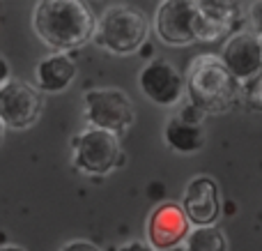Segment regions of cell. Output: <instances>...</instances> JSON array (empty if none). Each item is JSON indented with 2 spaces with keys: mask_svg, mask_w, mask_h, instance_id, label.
<instances>
[{
  "mask_svg": "<svg viewBox=\"0 0 262 251\" xmlns=\"http://www.w3.org/2000/svg\"><path fill=\"white\" fill-rule=\"evenodd\" d=\"M95 28V12L81 0H39L32 9L35 35L58 53L81 49L92 41Z\"/></svg>",
  "mask_w": 262,
  "mask_h": 251,
  "instance_id": "6da1fadb",
  "label": "cell"
},
{
  "mask_svg": "<svg viewBox=\"0 0 262 251\" xmlns=\"http://www.w3.org/2000/svg\"><path fill=\"white\" fill-rule=\"evenodd\" d=\"M184 86L189 104H193L205 115H219L230 111L239 95V81L214 53H200L191 60L186 67Z\"/></svg>",
  "mask_w": 262,
  "mask_h": 251,
  "instance_id": "7a4b0ae2",
  "label": "cell"
},
{
  "mask_svg": "<svg viewBox=\"0 0 262 251\" xmlns=\"http://www.w3.org/2000/svg\"><path fill=\"white\" fill-rule=\"evenodd\" d=\"M147 35L149 21L140 9L131 5H113L97 18L92 41L111 55H131L145 44Z\"/></svg>",
  "mask_w": 262,
  "mask_h": 251,
  "instance_id": "3957f363",
  "label": "cell"
},
{
  "mask_svg": "<svg viewBox=\"0 0 262 251\" xmlns=\"http://www.w3.org/2000/svg\"><path fill=\"white\" fill-rule=\"evenodd\" d=\"M83 115L92 129L108 134H124L134 124V101L120 88H92L83 95Z\"/></svg>",
  "mask_w": 262,
  "mask_h": 251,
  "instance_id": "277c9868",
  "label": "cell"
},
{
  "mask_svg": "<svg viewBox=\"0 0 262 251\" xmlns=\"http://www.w3.org/2000/svg\"><path fill=\"white\" fill-rule=\"evenodd\" d=\"M72 164L85 175H108L122 164L120 136L101 129H83L72 141Z\"/></svg>",
  "mask_w": 262,
  "mask_h": 251,
  "instance_id": "5b68a950",
  "label": "cell"
},
{
  "mask_svg": "<svg viewBox=\"0 0 262 251\" xmlns=\"http://www.w3.org/2000/svg\"><path fill=\"white\" fill-rule=\"evenodd\" d=\"M41 92L32 83L12 78L0 88V122L5 124V129L23 132L35 127V122L41 118Z\"/></svg>",
  "mask_w": 262,
  "mask_h": 251,
  "instance_id": "8992f818",
  "label": "cell"
},
{
  "mask_svg": "<svg viewBox=\"0 0 262 251\" xmlns=\"http://www.w3.org/2000/svg\"><path fill=\"white\" fill-rule=\"evenodd\" d=\"M138 88L145 95V99H149L154 106H161V109H172L186 95L184 76L177 72L175 65L163 58L149 60L140 69Z\"/></svg>",
  "mask_w": 262,
  "mask_h": 251,
  "instance_id": "52a82bcc",
  "label": "cell"
},
{
  "mask_svg": "<svg viewBox=\"0 0 262 251\" xmlns=\"http://www.w3.org/2000/svg\"><path fill=\"white\" fill-rule=\"evenodd\" d=\"M195 0H163L154 12V32L168 46H189L193 37Z\"/></svg>",
  "mask_w": 262,
  "mask_h": 251,
  "instance_id": "ba28073f",
  "label": "cell"
},
{
  "mask_svg": "<svg viewBox=\"0 0 262 251\" xmlns=\"http://www.w3.org/2000/svg\"><path fill=\"white\" fill-rule=\"evenodd\" d=\"M180 207L189 219V224L195 228L216 226V219L221 215V194H219L216 180L209 178V175L191 178L184 189Z\"/></svg>",
  "mask_w": 262,
  "mask_h": 251,
  "instance_id": "9c48e42d",
  "label": "cell"
},
{
  "mask_svg": "<svg viewBox=\"0 0 262 251\" xmlns=\"http://www.w3.org/2000/svg\"><path fill=\"white\" fill-rule=\"evenodd\" d=\"M219 58L237 81L249 83L262 72V39L251 30H237L228 37Z\"/></svg>",
  "mask_w": 262,
  "mask_h": 251,
  "instance_id": "30bf717a",
  "label": "cell"
},
{
  "mask_svg": "<svg viewBox=\"0 0 262 251\" xmlns=\"http://www.w3.org/2000/svg\"><path fill=\"white\" fill-rule=\"evenodd\" d=\"M189 228L191 224L182 212L180 203L166 201L154 207L147 219V244L154 251H170L184 242Z\"/></svg>",
  "mask_w": 262,
  "mask_h": 251,
  "instance_id": "8fae6325",
  "label": "cell"
},
{
  "mask_svg": "<svg viewBox=\"0 0 262 251\" xmlns=\"http://www.w3.org/2000/svg\"><path fill=\"white\" fill-rule=\"evenodd\" d=\"M242 14L237 3L226 0H195L193 37L195 41H216L237 28Z\"/></svg>",
  "mask_w": 262,
  "mask_h": 251,
  "instance_id": "7c38bea8",
  "label": "cell"
},
{
  "mask_svg": "<svg viewBox=\"0 0 262 251\" xmlns=\"http://www.w3.org/2000/svg\"><path fill=\"white\" fill-rule=\"evenodd\" d=\"M76 78V62L67 53H51L35 67V88L39 92H64Z\"/></svg>",
  "mask_w": 262,
  "mask_h": 251,
  "instance_id": "4fadbf2b",
  "label": "cell"
},
{
  "mask_svg": "<svg viewBox=\"0 0 262 251\" xmlns=\"http://www.w3.org/2000/svg\"><path fill=\"white\" fill-rule=\"evenodd\" d=\"M163 141L170 150L180 152V155H193V152H200L205 148L207 132H205L203 122L186 120L177 113L168 118L166 127H163Z\"/></svg>",
  "mask_w": 262,
  "mask_h": 251,
  "instance_id": "5bb4252c",
  "label": "cell"
},
{
  "mask_svg": "<svg viewBox=\"0 0 262 251\" xmlns=\"http://www.w3.org/2000/svg\"><path fill=\"white\" fill-rule=\"evenodd\" d=\"M184 251H230L228 238L219 226H205V228L189 231L184 240Z\"/></svg>",
  "mask_w": 262,
  "mask_h": 251,
  "instance_id": "9a60e30c",
  "label": "cell"
},
{
  "mask_svg": "<svg viewBox=\"0 0 262 251\" xmlns=\"http://www.w3.org/2000/svg\"><path fill=\"white\" fill-rule=\"evenodd\" d=\"M246 21H249V30L262 39V0H255V3L249 5V16H246Z\"/></svg>",
  "mask_w": 262,
  "mask_h": 251,
  "instance_id": "2e32d148",
  "label": "cell"
},
{
  "mask_svg": "<svg viewBox=\"0 0 262 251\" xmlns=\"http://www.w3.org/2000/svg\"><path fill=\"white\" fill-rule=\"evenodd\" d=\"M246 90H249V99H251V104H253L255 109H260V111H262V72H260L255 78H251L249 86H246Z\"/></svg>",
  "mask_w": 262,
  "mask_h": 251,
  "instance_id": "e0dca14e",
  "label": "cell"
},
{
  "mask_svg": "<svg viewBox=\"0 0 262 251\" xmlns=\"http://www.w3.org/2000/svg\"><path fill=\"white\" fill-rule=\"evenodd\" d=\"M60 251H101V249L90 240H72V242L62 244Z\"/></svg>",
  "mask_w": 262,
  "mask_h": 251,
  "instance_id": "ac0fdd59",
  "label": "cell"
},
{
  "mask_svg": "<svg viewBox=\"0 0 262 251\" xmlns=\"http://www.w3.org/2000/svg\"><path fill=\"white\" fill-rule=\"evenodd\" d=\"M118 251H154V249L149 247L147 242H140V240H131V242H124Z\"/></svg>",
  "mask_w": 262,
  "mask_h": 251,
  "instance_id": "d6986e66",
  "label": "cell"
},
{
  "mask_svg": "<svg viewBox=\"0 0 262 251\" xmlns=\"http://www.w3.org/2000/svg\"><path fill=\"white\" fill-rule=\"evenodd\" d=\"M7 81H12V69H9V62L5 60V55H0V88Z\"/></svg>",
  "mask_w": 262,
  "mask_h": 251,
  "instance_id": "ffe728a7",
  "label": "cell"
},
{
  "mask_svg": "<svg viewBox=\"0 0 262 251\" xmlns=\"http://www.w3.org/2000/svg\"><path fill=\"white\" fill-rule=\"evenodd\" d=\"M0 251H26L23 247H16V244H3L0 247Z\"/></svg>",
  "mask_w": 262,
  "mask_h": 251,
  "instance_id": "44dd1931",
  "label": "cell"
},
{
  "mask_svg": "<svg viewBox=\"0 0 262 251\" xmlns=\"http://www.w3.org/2000/svg\"><path fill=\"white\" fill-rule=\"evenodd\" d=\"M3 138H5V124L0 122V143H3Z\"/></svg>",
  "mask_w": 262,
  "mask_h": 251,
  "instance_id": "7402d4cb",
  "label": "cell"
}]
</instances>
